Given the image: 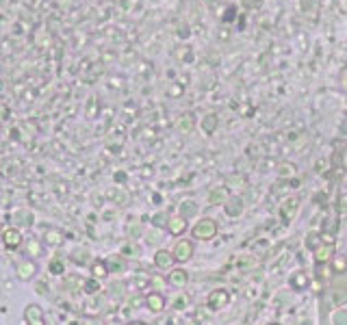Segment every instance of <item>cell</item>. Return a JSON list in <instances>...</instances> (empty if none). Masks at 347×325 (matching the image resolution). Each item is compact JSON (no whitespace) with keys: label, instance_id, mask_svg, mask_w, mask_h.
Wrapping results in <instances>:
<instances>
[{"label":"cell","instance_id":"obj_13","mask_svg":"<svg viewBox=\"0 0 347 325\" xmlns=\"http://www.w3.org/2000/svg\"><path fill=\"white\" fill-rule=\"evenodd\" d=\"M184 282H187V273H184L182 269L172 271V275H170V284H174V286H182Z\"/></svg>","mask_w":347,"mask_h":325},{"label":"cell","instance_id":"obj_11","mask_svg":"<svg viewBox=\"0 0 347 325\" xmlns=\"http://www.w3.org/2000/svg\"><path fill=\"white\" fill-rule=\"evenodd\" d=\"M48 273H50V275H63L65 273V262L59 256L52 258L50 262H48Z\"/></svg>","mask_w":347,"mask_h":325},{"label":"cell","instance_id":"obj_5","mask_svg":"<svg viewBox=\"0 0 347 325\" xmlns=\"http://www.w3.org/2000/svg\"><path fill=\"white\" fill-rule=\"evenodd\" d=\"M24 254H26V258L37 260L43 254V243L37 241V238H29V241H24Z\"/></svg>","mask_w":347,"mask_h":325},{"label":"cell","instance_id":"obj_4","mask_svg":"<svg viewBox=\"0 0 347 325\" xmlns=\"http://www.w3.org/2000/svg\"><path fill=\"white\" fill-rule=\"evenodd\" d=\"M41 243L46 247H52V249H59L65 243V234L57 228H48L46 232L41 234Z\"/></svg>","mask_w":347,"mask_h":325},{"label":"cell","instance_id":"obj_16","mask_svg":"<svg viewBox=\"0 0 347 325\" xmlns=\"http://www.w3.org/2000/svg\"><path fill=\"white\" fill-rule=\"evenodd\" d=\"M304 284H306V278H304V275H295V278H293V286H295V289H297V286L302 289Z\"/></svg>","mask_w":347,"mask_h":325},{"label":"cell","instance_id":"obj_1","mask_svg":"<svg viewBox=\"0 0 347 325\" xmlns=\"http://www.w3.org/2000/svg\"><path fill=\"white\" fill-rule=\"evenodd\" d=\"M2 245L9 249V252H15V249H20L24 245V236H22V230L15 226H9L4 228L2 232Z\"/></svg>","mask_w":347,"mask_h":325},{"label":"cell","instance_id":"obj_7","mask_svg":"<svg viewBox=\"0 0 347 325\" xmlns=\"http://www.w3.org/2000/svg\"><path fill=\"white\" fill-rule=\"evenodd\" d=\"M215 230H217V226L213 224V221L204 219L202 224L195 228L193 232H195V236H200V238H208V236H213V234H215Z\"/></svg>","mask_w":347,"mask_h":325},{"label":"cell","instance_id":"obj_10","mask_svg":"<svg viewBox=\"0 0 347 325\" xmlns=\"http://www.w3.org/2000/svg\"><path fill=\"white\" fill-rule=\"evenodd\" d=\"M174 256L180 260V262H184V260L191 256V243H189V241L178 243V245H176V252H174Z\"/></svg>","mask_w":347,"mask_h":325},{"label":"cell","instance_id":"obj_9","mask_svg":"<svg viewBox=\"0 0 347 325\" xmlns=\"http://www.w3.org/2000/svg\"><path fill=\"white\" fill-rule=\"evenodd\" d=\"M91 275H94L96 280H102L108 275V264L104 262V260H96L94 264H91Z\"/></svg>","mask_w":347,"mask_h":325},{"label":"cell","instance_id":"obj_6","mask_svg":"<svg viewBox=\"0 0 347 325\" xmlns=\"http://www.w3.org/2000/svg\"><path fill=\"white\" fill-rule=\"evenodd\" d=\"M145 306H148L152 312H161L163 308H165V299H163L161 292H150V295L145 297Z\"/></svg>","mask_w":347,"mask_h":325},{"label":"cell","instance_id":"obj_15","mask_svg":"<svg viewBox=\"0 0 347 325\" xmlns=\"http://www.w3.org/2000/svg\"><path fill=\"white\" fill-rule=\"evenodd\" d=\"M83 291H85V292H98V291H100V284H98L96 278L85 280V282H83Z\"/></svg>","mask_w":347,"mask_h":325},{"label":"cell","instance_id":"obj_3","mask_svg":"<svg viewBox=\"0 0 347 325\" xmlns=\"http://www.w3.org/2000/svg\"><path fill=\"white\" fill-rule=\"evenodd\" d=\"M24 323L26 325H46L43 308L39 303H29V306L24 308Z\"/></svg>","mask_w":347,"mask_h":325},{"label":"cell","instance_id":"obj_12","mask_svg":"<svg viewBox=\"0 0 347 325\" xmlns=\"http://www.w3.org/2000/svg\"><path fill=\"white\" fill-rule=\"evenodd\" d=\"M167 228H170L172 234H182L184 228H187V221H184V217H174V219H170V224H167Z\"/></svg>","mask_w":347,"mask_h":325},{"label":"cell","instance_id":"obj_8","mask_svg":"<svg viewBox=\"0 0 347 325\" xmlns=\"http://www.w3.org/2000/svg\"><path fill=\"white\" fill-rule=\"evenodd\" d=\"M13 219H15V228H31L33 226V215L29 213V210H18V213L13 215Z\"/></svg>","mask_w":347,"mask_h":325},{"label":"cell","instance_id":"obj_14","mask_svg":"<svg viewBox=\"0 0 347 325\" xmlns=\"http://www.w3.org/2000/svg\"><path fill=\"white\" fill-rule=\"evenodd\" d=\"M154 262H156V267H170V264H172V254L163 252V249H161V252L154 256Z\"/></svg>","mask_w":347,"mask_h":325},{"label":"cell","instance_id":"obj_2","mask_svg":"<svg viewBox=\"0 0 347 325\" xmlns=\"http://www.w3.org/2000/svg\"><path fill=\"white\" fill-rule=\"evenodd\" d=\"M15 275H18L20 282L35 280V275H37V262H35V260H31V258H24L22 262L15 264Z\"/></svg>","mask_w":347,"mask_h":325},{"label":"cell","instance_id":"obj_17","mask_svg":"<svg viewBox=\"0 0 347 325\" xmlns=\"http://www.w3.org/2000/svg\"><path fill=\"white\" fill-rule=\"evenodd\" d=\"M128 325H145V323H141V321H130Z\"/></svg>","mask_w":347,"mask_h":325}]
</instances>
